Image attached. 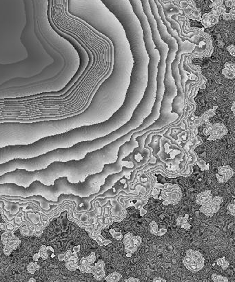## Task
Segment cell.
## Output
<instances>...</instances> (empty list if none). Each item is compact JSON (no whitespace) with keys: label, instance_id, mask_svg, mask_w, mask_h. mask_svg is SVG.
I'll return each instance as SVG.
<instances>
[{"label":"cell","instance_id":"obj_17","mask_svg":"<svg viewBox=\"0 0 235 282\" xmlns=\"http://www.w3.org/2000/svg\"><path fill=\"white\" fill-rule=\"evenodd\" d=\"M121 277H122V276H121V274L117 272H114L108 275L105 277V281L108 282H117L119 281Z\"/></svg>","mask_w":235,"mask_h":282},{"label":"cell","instance_id":"obj_21","mask_svg":"<svg viewBox=\"0 0 235 282\" xmlns=\"http://www.w3.org/2000/svg\"><path fill=\"white\" fill-rule=\"evenodd\" d=\"M216 264L220 266L221 268H223V270H226L229 267V263L228 261L226 260L224 257L219 258V259L216 261Z\"/></svg>","mask_w":235,"mask_h":282},{"label":"cell","instance_id":"obj_18","mask_svg":"<svg viewBox=\"0 0 235 282\" xmlns=\"http://www.w3.org/2000/svg\"><path fill=\"white\" fill-rule=\"evenodd\" d=\"M95 241L97 243V244L99 245V246H104V245H108V244H110L112 243V241L109 239H106L105 238H104L102 235H99L97 237V239H95Z\"/></svg>","mask_w":235,"mask_h":282},{"label":"cell","instance_id":"obj_42","mask_svg":"<svg viewBox=\"0 0 235 282\" xmlns=\"http://www.w3.org/2000/svg\"><path fill=\"white\" fill-rule=\"evenodd\" d=\"M129 1H130V2H136L139 1V0H129Z\"/></svg>","mask_w":235,"mask_h":282},{"label":"cell","instance_id":"obj_23","mask_svg":"<svg viewBox=\"0 0 235 282\" xmlns=\"http://www.w3.org/2000/svg\"><path fill=\"white\" fill-rule=\"evenodd\" d=\"M211 278L214 282H228L229 280L226 277H223L221 275H218L216 274L212 275Z\"/></svg>","mask_w":235,"mask_h":282},{"label":"cell","instance_id":"obj_22","mask_svg":"<svg viewBox=\"0 0 235 282\" xmlns=\"http://www.w3.org/2000/svg\"><path fill=\"white\" fill-rule=\"evenodd\" d=\"M39 255H40V257L42 258L43 259H47L48 257V255L47 252V247H46V245H42V246L40 247Z\"/></svg>","mask_w":235,"mask_h":282},{"label":"cell","instance_id":"obj_40","mask_svg":"<svg viewBox=\"0 0 235 282\" xmlns=\"http://www.w3.org/2000/svg\"><path fill=\"white\" fill-rule=\"evenodd\" d=\"M80 250V245H77V246H75L73 248V252L77 253Z\"/></svg>","mask_w":235,"mask_h":282},{"label":"cell","instance_id":"obj_1","mask_svg":"<svg viewBox=\"0 0 235 282\" xmlns=\"http://www.w3.org/2000/svg\"><path fill=\"white\" fill-rule=\"evenodd\" d=\"M90 155L88 153L81 160L55 162L47 168L35 171L16 169L0 175V184L12 183L26 188L33 182L40 181L45 185H53L60 177H68L71 183L83 182L87 179L90 170Z\"/></svg>","mask_w":235,"mask_h":282},{"label":"cell","instance_id":"obj_26","mask_svg":"<svg viewBox=\"0 0 235 282\" xmlns=\"http://www.w3.org/2000/svg\"><path fill=\"white\" fill-rule=\"evenodd\" d=\"M149 230L150 233L152 235H157V232H158V225L156 223L155 221H152L150 224L149 225Z\"/></svg>","mask_w":235,"mask_h":282},{"label":"cell","instance_id":"obj_41","mask_svg":"<svg viewBox=\"0 0 235 282\" xmlns=\"http://www.w3.org/2000/svg\"><path fill=\"white\" fill-rule=\"evenodd\" d=\"M38 257H40V255H39V254H37V255H35L34 256V257H33V258H34V259H35V261H37V260H38V259H37Z\"/></svg>","mask_w":235,"mask_h":282},{"label":"cell","instance_id":"obj_15","mask_svg":"<svg viewBox=\"0 0 235 282\" xmlns=\"http://www.w3.org/2000/svg\"><path fill=\"white\" fill-rule=\"evenodd\" d=\"M95 260H96V255H95V253L92 252L89 256H88L87 257H83L81 258V259L79 261L80 264L81 265H84V266H88V265H92L93 264L95 263Z\"/></svg>","mask_w":235,"mask_h":282},{"label":"cell","instance_id":"obj_35","mask_svg":"<svg viewBox=\"0 0 235 282\" xmlns=\"http://www.w3.org/2000/svg\"><path fill=\"white\" fill-rule=\"evenodd\" d=\"M167 232V229L166 228H161L158 230V232H157V236H159L161 237L162 235H165Z\"/></svg>","mask_w":235,"mask_h":282},{"label":"cell","instance_id":"obj_36","mask_svg":"<svg viewBox=\"0 0 235 282\" xmlns=\"http://www.w3.org/2000/svg\"><path fill=\"white\" fill-rule=\"evenodd\" d=\"M216 179H217L218 182H219V183H225V182H226V181H225V179H224V178H223V176H221V175L218 174V173H217V174H216Z\"/></svg>","mask_w":235,"mask_h":282},{"label":"cell","instance_id":"obj_9","mask_svg":"<svg viewBox=\"0 0 235 282\" xmlns=\"http://www.w3.org/2000/svg\"><path fill=\"white\" fill-rule=\"evenodd\" d=\"M183 263L188 270L191 271L192 273L199 272V271H200L201 269L203 268L201 266L199 265L195 260L192 259L190 256L187 255H185V257L183 258Z\"/></svg>","mask_w":235,"mask_h":282},{"label":"cell","instance_id":"obj_28","mask_svg":"<svg viewBox=\"0 0 235 282\" xmlns=\"http://www.w3.org/2000/svg\"><path fill=\"white\" fill-rule=\"evenodd\" d=\"M141 243H142V239L141 237H139V236H133V237L132 244H133L134 246L137 248L141 245Z\"/></svg>","mask_w":235,"mask_h":282},{"label":"cell","instance_id":"obj_27","mask_svg":"<svg viewBox=\"0 0 235 282\" xmlns=\"http://www.w3.org/2000/svg\"><path fill=\"white\" fill-rule=\"evenodd\" d=\"M196 164H197V165L200 168L201 170H208L209 169V166L207 167V165L206 164V162L204 161L203 159H201V158H199V157H197V161H196Z\"/></svg>","mask_w":235,"mask_h":282},{"label":"cell","instance_id":"obj_30","mask_svg":"<svg viewBox=\"0 0 235 282\" xmlns=\"http://www.w3.org/2000/svg\"><path fill=\"white\" fill-rule=\"evenodd\" d=\"M110 233L112 235V237L114 238L115 239L117 240H121L123 238V235L121 232H116L114 229H110Z\"/></svg>","mask_w":235,"mask_h":282},{"label":"cell","instance_id":"obj_19","mask_svg":"<svg viewBox=\"0 0 235 282\" xmlns=\"http://www.w3.org/2000/svg\"><path fill=\"white\" fill-rule=\"evenodd\" d=\"M93 266H94V270H93V273H92V275H94V274L96 273L100 272V271H102V270H104L105 264L104 261L99 260V261H98L97 263H95Z\"/></svg>","mask_w":235,"mask_h":282},{"label":"cell","instance_id":"obj_37","mask_svg":"<svg viewBox=\"0 0 235 282\" xmlns=\"http://www.w3.org/2000/svg\"><path fill=\"white\" fill-rule=\"evenodd\" d=\"M152 281L154 282H166V280L164 279V278H161V277H154L153 279H152Z\"/></svg>","mask_w":235,"mask_h":282},{"label":"cell","instance_id":"obj_38","mask_svg":"<svg viewBox=\"0 0 235 282\" xmlns=\"http://www.w3.org/2000/svg\"><path fill=\"white\" fill-rule=\"evenodd\" d=\"M124 281L126 282H139V281H140V280H139V279L138 278H135V277H130V278H128L127 279H125Z\"/></svg>","mask_w":235,"mask_h":282},{"label":"cell","instance_id":"obj_20","mask_svg":"<svg viewBox=\"0 0 235 282\" xmlns=\"http://www.w3.org/2000/svg\"><path fill=\"white\" fill-rule=\"evenodd\" d=\"M66 267L67 268V269H68L69 270L74 271L76 270L77 269H78L79 265L78 263L74 262V261L69 260L68 262H66Z\"/></svg>","mask_w":235,"mask_h":282},{"label":"cell","instance_id":"obj_6","mask_svg":"<svg viewBox=\"0 0 235 282\" xmlns=\"http://www.w3.org/2000/svg\"><path fill=\"white\" fill-rule=\"evenodd\" d=\"M1 241L4 245V252L5 255H9L17 248L20 244V239L14 235V232L9 231L1 235Z\"/></svg>","mask_w":235,"mask_h":282},{"label":"cell","instance_id":"obj_24","mask_svg":"<svg viewBox=\"0 0 235 282\" xmlns=\"http://www.w3.org/2000/svg\"><path fill=\"white\" fill-rule=\"evenodd\" d=\"M148 199L146 200H138L135 204H133V206H135V208L137 210H141V209L143 208V206H146V204L148 202Z\"/></svg>","mask_w":235,"mask_h":282},{"label":"cell","instance_id":"obj_34","mask_svg":"<svg viewBox=\"0 0 235 282\" xmlns=\"http://www.w3.org/2000/svg\"><path fill=\"white\" fill-rule=\"evenodd\" d=\"M228 211L230 212L232 216L235 215V206L233 204H230L228 206Z\"/></svg>","mask_w":235,"mask_h":282},{"label":"cell","instance_id":"obj_4","mask_svg":"<svg viewBox=\"0 0 235 282\" xmlns=\"http://www.w3.org/2000/svg\"><path fill=\"white\" fill-rule=\"evenodd\" d=\"M87 179L86 182L77 183H71L68 177H60L56 181L53 185H45L40 181L33 182L28 188H24L12 183H6L0 184V195L22 197L28 198L32 196L41 195L48 201H57L62 194L70 195L73 194L80 197L88 196Z\"/></svg>","mask_w":235,"mask_h":282},{"label":"cell","instance_id":"obj_33","mask_svg":"<svg viewBox=\"0 0 235 282\" xmlns=\"http://www.w3.org/2000/svg\"><path fill=\"white\" fill-rule=\"evenodd\" d=\"M212 201H213V202L214 203V204H219V205H220V204L222 202H223V199H222V197H219V196H215L214 197H213Z\"/></svg>","mask_w":235,"mask_h":282},{"label":"cell","instance_id":"obj_8","mask_svg":"<svg viewBox=\"0 0 235 282\" xmlns=\"http://www.w3.org/2000/svg\"><path fill=\"white\" fill-rule=\"evenodd\" d=\"M220 209V205L214 204L213 201L203 204L201 206L199 211L201 213H203L206 216L212 217L214 215V214L217 213Z\"/></svg>","mask_w":235,"mask_h":282},{"label":"cell","instance_id":"obj_32","mask_svg":"<svg viewBox=\"0 0 235 282\" xmlns=\"http://www.w3.org/2000/svg\"><path fill=\"white\" fill-rule=\"evenodd\" d=\"M105 270H104L100 271V272L95 273L93 275V277H94V278L96 279V280L101 281V280H102L103 278H104L105 277Z\"/></svg>","mask_w":235,"mask_h":282},{"label":"cell","instance_id":"obj_13","mask_svg":"<svg viewBox=\"0 0 235 282\" xmlns=\"http://www.w3.org/2000/svg\"><path fill=\"white\" fill-rule=\"evenodd\" d=\"M102 2L106 5V6L110 8H114L115 6H130V2L129 0H101Z\"/></svg>","mask_w":235,"mask_h":282},{"label":"cell","instance_id":"obj_25","mask_svg":"<svg viewBox=\"0 0 235 282\" xmlns=\"http://www.w3.org/2000/svg\"><path fill=\"white\" fill-rule=\"evenodd\" d=\"M39 269H40V266L37 263H30L27 267L28 273L31 274V275H33L36 272V270H39Z\"/></svg>","mask_w":235,"mask_h":282},{"label":"cell","instance_id":"obj_7","mask_svg":"<svg viewBox=\"0 0 235 282\" xmlns=\"http://www.w3.org/2000/svg\"><path fill=\"white\" fill-rule=\"evenodd\" d=\"M228 133V129L226 126L221 124H215L212 128L210 136L208 138V140H216L220 139Z\"/></svg>","mask_w":235,"mask_h":282},{"label":"cell","instance_id":"obj_39","mask_svg":"<svg viewBox=\"0 0 235 282\" xmlns=\"http://www.w3.org/2000/svg\"><path fill=\"white\" fill-rule=\"evenodd\" d=\"M139 211H140V214H141V216H144V215H145V214L147 213V211H146L144 208H142V209H141V210H139Z\"/></svg>","mask_w":235,"mask_h":282},{"label":"cell","instance_id":"obj_3","mask_svg":"<svg viewBox=\"0 0 235 282\" xmlns=\"http://www.w3.org/2000/svg\"><path fill=\"white\" fill-rule=\"evenodd\" d=\"M97 144L95 140L84 141L69 148L56 149L33 158L12 159L0 164V175L16 169H24L27 171L42 170L55 162L81 160L88 152L95 150Z\"/></svg>","mask_w":235,"mask_h":282},{"label":"cell","instance_id":"obj_2","mask_svg":"<svg viewBox=\"0 0 235 282\" xmlns=\"http://www.w3.org/2000/svg\"><path fill=\"white\" fill-rule=\"evenodd\" d=\"M95 133L91 126L72 128L64 133L44 137L33 143L0 148V164L14 159H29L59 148H69L79 142L92 140Z\"/></svg>","mask_w":235,"mask_h":282},{"label":"cell","instance_id":"obj_31","mask_svg":"<svg viewBox=\"0 0 235 282\" xmlns=\"http://www.w3.org/2000/svg\"><path fill=\"white\" fill-rule=\"evenodd\" d=\"M133 237V234L130 233V232H128V233L126 234L124 237H123V244H124V245L132 244Z\"/></svg>","mask_w":235,"mask_h":282},{"label":"cell","instance_id":"obj_43","mask_svg":"<svg viewBox=\"0 0 235 282\" xmlns=\"http://www.w3.org/2000/svg\"><path fill=\"white\" fill-rule=\"evenodd\" d=\"M35 281V279L34 278H31V279H30V280H29V281Z\"/></svg>","mask_w":235,"mask_h":282},{"label":"cell","instance_id":"obj_11","mask_svg":"<svg viewBox=\"0 0 235 282\" xmlns=\"http://www.w3.org/2000/svg\"><path fill=\"white\" fill-rule=\"evenodd\" d=\"M218 174L223 176L226 182H227L234 175V170L228 165H223L218 169Z\"/></svg>","mask_w":235,"mask_h":282},{"label":"cell","instance_id":"obj_12","mask_svg":"<svg viewBox=\"0 0 235 282\" xmlns=\"http://www.w3.org/2000/svg\"><path fill=\"white\" fill-rule=\"evenodd\" d=\"M185 255H187L195 261L199 265H200L203 267L204 266V262H205V260H204V258L202 256V255L201 254V252L199 251H197V250H188L186 252H185Z\"/></svg>","mask_w":235,"mask_h":282},{"label":"cell","instance_id":"obj_14","mask_svg":"<svg viewBox=\"0 0 235 282\" xmlns=\"http://www.w3.org/2000/svg\"><path fill=\"white\" fill-rule=\"evenodd\" d=\"M189 217V215L188 214H185V217L179 216L178 217L177 219V225L179 226H181L182 228L185 230H189L190 229L191 226L190 224L188 223V219Z\"/></svg>","mask_w":235,"mask_h":282},{"label":"cell","instance_id":"obj_10","mask_svg":"<svg viewBox=\"0 0 235 282\" xmlns=\"http://www.w3.org/2000/svg\"><path fill=\"white\" fill-rule=\"evenodd\" d=\"M213 200V195L210 190H206L203 192L198 194L197 197L196 202L199 205H203V204L210 202Z\"/></svg>","mask_w":235,"mask_h":282},{"label":"cell","instance_id":"obj_29","mask_svg":"<svg viewBox=\"0 0 235 282\" xmlns=\"http://www.w3.org/2000/svg\"><path fill=\"white\" fill-rule=\"evenodd\" d=\"M137 249V248L134 246L132 244L125 245V251L126 253H128V254H133V253L136 252Z\"/></svg>","mask_w":235,"mask_h":282},{"label":"cell","instance_id":"obj_16","mask_svg":"<svg viewBox=\"0 0 235 282\" xmlns=\"http://www.w3.org/2000/svg\"><path fill=\"white\" fill-rule=\"evenodd\" d=\"M102 229H103V227L101 226L99 223L95 224V225L93 226V228H92V230L91 232L90 233V237H91L92 239L95 240L97 239V237L101 235V232H102Z\"/></svg>","mask_w":235,"mask_h":282},{"label":"cell","instance_id":"obj_5","mask_svg":"<svg viewBox=\"0 0 235 282\" xmlns=\"http://www.w3.org/2000/svg\"><path fill=\"white\" fill-rule=\"evenodd\" d=\"M161 186V197L159 200H164L163 204L164 205H176L179 202L182 197L181 189L177 184L172 185L170 183H167Z\"/></svg>","mask_w":235,"mask_h":282}]
</instances>
